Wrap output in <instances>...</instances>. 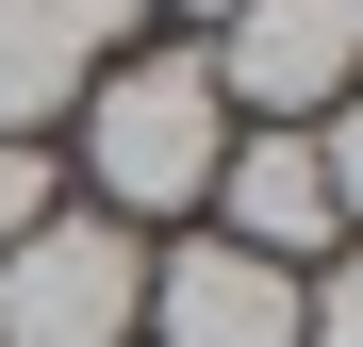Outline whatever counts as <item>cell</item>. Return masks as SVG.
<instances>
[{
    "label": "cell",
    "mask_w": 363,
    "mask_h": 347,
    "mask_svg": "<svg viewBox=\"0 0 363 347\" xmlns=\"http://www.w3.org/2000/svg\"><path fill=\"white\" fill-rule=\"evenodd\" d=\"M199 67H215V99L248 116V133H314L363 83V33H347V0H231Z\"/></svg>",
    "instance_id": "3"
},
{
    "label": "cell",
    "mask_w": 363,
    "mask_h": 347,
    "mask_svg": "<svg viewBox=\"0 0 363 347\" xmlns=\"http://www.w3.org/2000/svg\"><path fill=\"white\" fill-rule=\"evenodd\" d=\"M215 149H231V99L199 50H116V67L83 83V182L116 231H165L215 199Z\"/></svg>",
    "instance_id": "1"
},
{
    "label": "cell",
    "mask_w": 363,
    "mask_h": 347,
    "mask_svg": "<svg viewBox=\"0 0 363 347\" xmlns=\"http://www.w3.org/2000/svg\"><path fill=\"white\" fill-rule=\"evenodd\" d=\"M133 314H149V231H116L99 199L0 248V347H133Z\"/></svg>",
    "instance_id": "2"
},
{
    "label": "cell",
    "mask_w": 363,
    "mask_h": 347,
    "mask_svg": "<svg viewBox=\"0 0 363 347\" xmlns=\"http://www.w3.org/2000/svg\"><path fill=\"white\" fill-rule=\"evenodd\" d=\"M347 33H363V0H347Z\"/></svg>",
    "instance_id": "12"
},
{
    "label": "cell",
    "mask_w": 363,
    "mask_h": 347,
    "mask_svg": "<svg viewBox=\"0 0 363 347\" xmlns=\"http://www.w3.org/2000/svg\"><path fill=\"white\" fill-rule=\"evenodd\" d=\"M149 17H231V0H149Z\"/></svg>",
    "instance_id": "11"
},
{
    "label": "cell",
    "mask_w": 363,
    "mask_h": 347,
    "mask_svg": "<svg viewBox=\"0 0 363 347\" xmlns=\"http://www.w3.org/2000/svg\"><path fill=\"white\" fill-rule=\"evenodd\" d=\"M50 215H67V182H50V149H17V133H0V248H17V231H50Z\"/></svg>",
    "instance_id": "8"
},
{
    "label": "cell",
    "mask_w": 363,
    "mask_h": 347,
    "mask_svg": "<svg viewBox=\"0 0 363 347\" xmlns=\"http://www.w3.org/2000/svg\"><path fill=\"white\" fill-rule=\"evenodd\" d=\"M149 347H297V265H248L215 248V231H182V248L149 265Z\"/></svg>",
    "instance_id": "5"
},
{
    "label": "cell",
    "mask_w": 363,
    "mask_h": 347,
    "mask_svg": "<svg viewBox=\"0 0 363 347\" xmlns=\"http://www.w3.org/2000/svg\"><path fill=\"white\" fill-rule=\"evenodd\" d=\"M297 347H363V248H330L297 281Z\"/></svg>",
    "instance_id": "7"
},
{
    "label": "cell",
    "mask_w": 363,
    "mask_h": 347,
    "mask_svg": "<svg viewBox=\"0 0 363 347\" xmlns=\"http://www.w3.org/2000/svg\"><path fill=\"white\" fill-rule=\"evenodd\" d=\"M50 17L83 33V67H116V50H149V0H50Z\"/></svg>",
    "instance_id": "10"
},
{
    "label": "cell",
    "mask_w": 363,
    "mask_h": 347,
    "mask_svg": "<svg viewBox=\"0 0 363 347\" xmlns=\"http://www.w3.org/2000/svg\"><path fill=\"white\" fill-rule=\"evenodd\" d=\"M314 165H330V215H347V231H363V83H347V99H330V116H314Z\"/></svg>",
    "instance_id": "9"
},
{
    "label": "cell",
    "mask_w": 363,
    "mask_h": 347,
    "mask_svg": "<svg viewBox=\"0 0 363 347\" xmlns=\"http://www.w3.org/2000/svg\"><path fill=\"white\" fill-rule=\"evenodd\" d=\"M83 33L67 17H50V0H0V133H17V149H50V116H83Z\"/></svg>",
    "instance_id": "6"
},
{
    "label": "cell",
    "mask_w": 363,
    "mask_h": 347,
    "mask_svg": "<svg viewBox=\"0 0 363 347\" xmlns=\"http://www.w3.org/2000/svg\"><path fill=\"white\" fill-rule=\"evenodd\" d=\"M215 248H248V265H314V248H347V215H330V165H314V133H231L215 149Z\"/></svg>",
    "instance_id": "4"
}]
</instances>
